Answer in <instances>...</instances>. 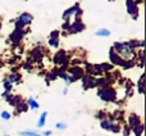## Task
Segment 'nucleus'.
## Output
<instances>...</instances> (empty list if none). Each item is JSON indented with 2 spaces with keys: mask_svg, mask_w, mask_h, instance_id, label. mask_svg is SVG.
Instances as JSON below:
<instances>
[{
  "mask_svg": "<svg viewBox=\"0 0 146 136\" xmlns=\"http://www.w3.org/2000/svg\"><path fill=\"white\" fill-rule=\"evenodd\" d=\"M31 21H32V17H31L28 13H25V14H22L19 18H18V26L19 25H28V23H31Z\"/></svg>",
  "mask_w": 146,
  "mask_h": 136,
  "instance_id": "f257e3e1",
  "label": "nucleus"
},
{
  "mask_svg": "<svg viewBox=\"0 0 146 136\" xmlns=\"http://www.w3.org/2000/svg\"><path fill=\"white\" fill-rule=\"evenodd\" d=\"M46 116H48V112H44V113L40 116V119H38V122H37V127H42L44 125H45Z\"/></svg>",
  "mask_w": 146,
  "mask_h": 136,
  "instance_id": "f03ea898",
  "label": "nucleus"
},
{
  "mask_svg": "<svg viewBox=\"0 0 146 136\" xmlns=\"http://www.w3.org/2000/svg\"><path fill=\"white\" fill-rule=\"evenodd\" d=\"M95 35L96 36H109V35H110V31L106 30V28H100V30L96 31Z\"/></svg>",
  "mask_w": 146,
  "mask_h": 136,
  "instance_id": "7ed1b4c3",
  "label": "nucleus"
},
{
  "mask_svg": "<svg viewBox=\"0 0 146 136\" xmlns=\"http://www.w3.org/2000/svg\"><path fill=\"white\" fill-rule=\"evenodd\" d=\"M19 135H22V136H41L40 134H37V132H35V131H21Z\"/></svg>",
  "mask_w": 146,
  "mask_h": 136,
  "instance_id": "20e7f679",
  "label": "nucleus"
},
{
  "mask_svg": "<svg viewBox=\"0 0 146 136\" xmlns=\"http://www.w3.org/2000/svg\"><path fill=\"white\" fill-rule=\"evenodd\" d=\"M28 104H30V107H31V108H33V109H37V108H38V104H37V101H36V100H33L32 98H31V99H28Z\"/></svg>",
  "mask_w": 146,
  "mask_h": 136,
  "instance_id": "39448f33",
  "label": "nucleus"
},
{
  "mask_svg": "<svg viewBox=\"0 0 146 136\" xmlns=\"http://www.w3.org/2000/svg\"><path fill=\"white\" fill-rule=\"evenodd\" d=\"M1 118H4L5 121H8V119L10 118V114L8 113V112H1Z\"/></svg>",
  "mask_w": 146,
  "mask_h": 136,
  "instance_id": "423d86ee",
  "label": "nucleus"
},
{
  "mask_svg": "<svg viewBox=\"0 0 146 136\" xmlns=\"http://www.w3.org/2000/svg\"><path fill=\"white\" fill-rule=\"evenodd\" d=\"M66 127H67L66 123H58V125H56V129H58V130H64Z\"/></svg>",
  "mask_w": 146,
  "mask_h": 136,
  "instance_id": "0eeeda50",
  "label": "nucleus"
},
{
  "mask_svg": "<svg viewBox=\"0 0 146 136\" xmlns=\"http://www.w3.org/2000/svg\"><path fill=\"white\" fill-rule=\"evenodd\" d=\"M49 135H51V131H45L44 132V136H49Z\"/></svg>",
  "mask_w": 146,
  "mask_h": 136,
  "instance_id": "6e6552de",
  "label": "nucleus"
}]
</instances>
